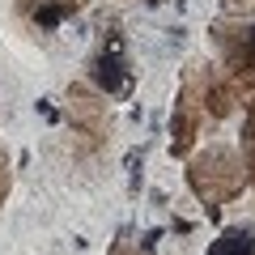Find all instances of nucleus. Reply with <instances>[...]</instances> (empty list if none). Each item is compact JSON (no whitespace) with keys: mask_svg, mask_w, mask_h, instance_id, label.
I'll return each instance as SVG.
<instances>
[{"mask_svg":"<svg viewBox=\"0 0 255 255\" xmlns=\"http://www.w3.org/2000/svg\"><path fill=\"white\" fill-rule=\"evenodd\" d=\"M213 255H251V247H247L243 238H226V243H221Z\"/></svg>","mask_w":255,"mask_h":255,"instance_id":"1","label":"nucleus"}]
</instances>
